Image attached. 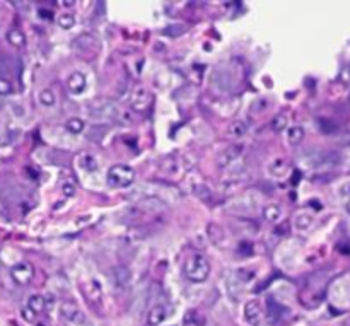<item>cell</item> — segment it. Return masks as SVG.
Returning <instances> with one entry per match:
<instances>
[{
    "label": "cell",
    "instance_id": "5bb4252c",
    "mask_svg": "<svg viewBox=\"0 0 350 326\" xmlns=\"http://www.w3.org/2000/svg\"><path fill=\"white\" fill-rule=\"evenodd\" d=\"M303 138H304V128L299 127V125L290 127L289 130H287V142H289L290 145H299L301 142H303Z\"/></svg>",
    "mask_w": 350,
    "mask_h": 326
},
{
    "label": "cell",
    "instance_id": "7a4b0ae2",
    "mask_svg": "<svg viewBox=\"0 0 350 326\" xmlns=\"http://www.w3.org/2000/svg\"><path fill=\"white\" fill-rule=\"evenodd\" d=\"M106 181L113 188H127L135 181V169L128 164H115L109 168Z\"/></svg>",
    "mask_w": 350,
    "mask_h": 326
},
{
    "label": "cell",
    "instance_id": "f1b7e54d",
    "mask_svg": "<svg viewBox=\"0 0 350 326\" xmlns=\"http://www.w3.org/2000/svg\"><path fill=\"white\" fill-rule=\"evenodd\" d=\"M38 326H43V325H41V323H40V325H38Z\"/></svg>",
    "mask_w": 350,
    "mask_h": 326
},
{
    "label": "cell",
    "instance_id": "9c48e42d",
    "mask_svg": "<svg viewBox=\"0 0 350 326\" xmlns=\"http://www.w3.org/2000/svg\"><path fill=\"white\" fill-rule=\"evenodd\" d=\"M60 313L65 320L72 321V323H77V321L82 320V314H81V311H79V307H77V304L75 303H64L62 304Z\"/></svg>",
    "mask_w": 350,
    "mask_h": 326
},
{
    "label": "cell",
    "instance_id": "4fadbf2b",
    "mask_svg": "<svg viewBox=\"0 0 350 326\" xmlns=\"http://www.w3.org/2000/svg\"><path fill=\"white\" fill-rule=\"evenodd\" d=\"M227 131H229L231 137H236V138L244 137V135L248 133V123H246L244 120H236L229 125V130Z\"/></svg>",
    "mask_w": 350,
    "mask_h": 326
},
{
    "label": "cell",
    "instance_id": "8992f818",
    "mask_svg": "<svg viewBox=\"0 0 350 326\" xmlns=\"http://www.w3.org/2000/svg\"><path fill=\"white\" fill-rule=\"evenodd\" d=\"M244 320L251 326H260L262 325V309L256 301H249L244 304Z\"/></svg>",
    "mask_w": 350,
    "mask_h": 326
},
{
    "label": "cell",
    "instance_id": "30bf717a",
    "mask_svg": "<svg viewBox=\"0 0 350 326\" xmlns=\"http://www.w3.org/2000/svg\"><path fill=\"white\" fill-rule=\"evenodd\" d=\"M77 162H79V168H82L84 171L92 173V171L98 169V161H96V157L92 154H88V152H84V154L79 155Z\"/></svg>",
    "mask_w": 350,
    "mask_h": 326
},
{
    "label": "cell",
    "instance_id": "44dd1931",
    "mask_svg": "<svg viewBox=\"0 0 350 326\" xmlns=\"http://www.w3.org/2000/svg\"><path fill=\"white\" fill-rule=\"evenodd\" d=\"M287 123H289V120H287L285 114H277V116L272 120V123H270V127H272L273 131H282V130H285Z\"/></svg>",
    "mask_w": 350,
    "mask_h": 326
},
{
    "label": "cell",
    "instance_id": "277c9868",
    "mask_svg": "<svg viewBox=\"0 0 350 326\" xmlns=\"http://www.w3.org/2000/svg\"><path fill=\"white\" fill-rule=\"evenodd\" d=\"M242 152H244V145L242 144L229 145V147H226L219 155H217V166H219V168H227V166H229L231 162H234Z\"/></svg>",
    "mask_w": 350,
    "mask_h": 326
},
{
    "label": "cell",
    "instance_id": "d6986e66",
    "mask_svg": "<svg viewBox=\"0 0 350 326\" xmlns=\"http://www.w3.org/2000/svg\"><path fill=\"white\" fill-rule=\"evenodd\" d=\"M38 98H40L41 105L48 106V108H50V106H55V103H57V98H55V94H53V91H51V89H43V91L40 92V96H38Z\"/></svg>",
    "mask_w": 350,
    "mask_h": 326
},
{
    "label": "cell",
    "instance_id": "9a60e30c",
    "mask_svg": "<svg viewBox=\"0 0 350 326\" xmlns=\"http://www.w3.org/2000/svg\"><path fill=\"white\" fill-rule=\"evenodd\" d=\"M7 40H9V43L12 44V46H24V43H26V36H24L22 31L19 29H10L9 33H7Z\"/></svg>",
    "mask_w": 350,
    "mask_h": 326
},
{
    "label": "cell",
    "instance_id": "7c38bea8",
    "mask_svg": "<svg viewBox=\"0 0 350 326\" xmlns=\"http://www.w3.org/2000/svg\"><path fill=\"white\" fill-rule=\"evenodd\" d=\"M27 307H29L34 314H40L43 313L44 307H46V301H44V297L40 296V294H34V296H31L29 301H27Z\"/></svg>",
    "mask_w": 350,
    "mask_h": 326
},
{
    "label": "cell",
    "instance_id": "4316f807",
    "mask_svg": "<svg viewBox=\"0 0 350 326\" xmlns=\"http://www.w3.org/2000/svg\"><path fill=\"white\" fill-rule=\"evenodd\" d=\"M40 16H41V17H48V19H51V17H53V14L48 12V9H40Z\"/></svg>",
    "mask_w": 350,
    "mask_h": 326
},
{
    "label": "cell",
    "instance_id": "5b68a950",
    "mask_svg": "<svg viewBox=\"0 0 350 326\" xmlns=\"http://www.w3.org/2000/svg\"><path fill=\"white\" fill-rule=\"evenodd\" d=\"M152 98L151 94H149V91L144 87V86H137V87L133 89V92H131V108L135 111H145L149 108V105H151Z\"/></svg>",
    "mask_w": 350,
    "mask_h": 326
},
{
    "label": "cell",
    "instance_id": "2e32d148",
    "mask_svg": "<svg viewBox=\"0 0 350 326\" xmlns=\"http://www.w3.org/2000/svg\"><path fill=\"white\" fill-rule=\"evenodd\" d=\"M294 224H296V227L299 229V231H307V229L311 227V224H313V216H309V214L306 212L297 214Z\"/></svg>",
    "mask_w": 350,
    "mask_h": 326
},
{
    "label": "cell",
    "instance_id": "ffe728a7",
    "mask_svg": "<svg viewBox=\"0 0 350 326\" xmlns=\"http://www.w3.org/2000/svg\"><path fill=\"white\" fill-rule=\"evenodd\" d=\"M186 31H188V26H186V24H173V26L166 27L162 33L168 34V36L176 38V36H181V34H185Z\"/></svg>",
    "mask_w": 350,
    "mask_h": 326
},
{
    "label": "cell",
    "instance_id": "d4e9b609",
    "mask_svg": "<svg viewBox=\"0 0 350 326\" xmlns=\"http://www.w3.org/2000/svg\"><path fill=\"white\" fill-rule=\"evenodd\" d=\"M62 192H64V195L65 196H72L75 193V185L72 181H68V183H65L64 185V188H62Z\"/></svg>",
    "mask_w": 350,
    "mask_h": 326
},
{
    "label": "cell",
    "instance_id": "484cf974",
    "mask_svg": "<svg viewBox=\"0 0 350 326\" xmlns=\"http://www.w3.org/2000/svg\"><path fill=\"white\" fill-rule=\"evenodd\" d=\"M22 316L26 318L27 321H33V320H34V316H36V314H34L33 311H31L29 307H27V309H24V311H22Z\"/></svg>",
    "mask_w": 350,
    "mask_h": 326
},
{
    "label": "cell",
    "instance_id": "3957f363",
    "mask_svg": "<svg viewBox=\"0 0 350 326\" xmlns=\"http://www.w3.org/2000/svg\"><path fill=\"white\" fill-rule=\"evenodd\" d=\"M10 275H12V279L16 283H19V285H27L34 277V268L31 263L21 261V263H17L16 266H12Z\"/></svg>",
    "mask_w": 350,
    "mask_h": 326
},
{
    "label": "cell",
    "instance_id": "cb8c5ba5",
    "mask_svg": "<svg viewBox=\"0 0 350 326\" xmlns=\"http://www.w3.org/2000/svg\"><path fill=\"white\" fill-rule=\"evenodd\" d=\"M12 92V84H10L9 79L0 77V96H7Z\"/></svg>",
    "mask_w": 350,
    "mask_h": 326
},
{
    "label": "cell",
    "instance_id": "7402d4cb",
    "mask_svg": "<svg viewBox=\"0 0 350 326\" xmlns=\"http://www.w3.org/2000/svg\"><path fill=\"white\" fill-rule=\"evenodd\" d=\"M58 24H60L62 29H70V27L75 24V17L72 16V14L64 12L58 16Z\"/></svg>",
    "mask_w": 350,
    "mask_h": 326
},
{
    "label": "cell",
    "instance_id": "8fae6325",
    "mask_svg": "<svg viewBox=\"0 0 350 326\" xmlns=\"http://www.w3.org/2000/svg\"><path fill=\"white\" fill-rule=\"evenodd\" d=\"M270 173H272L273 176H277V178H282V176H285L287 173L290 171V164L287 161H284V159H277V161H273L272 164H270Z\"/></svg>",
    "mask_w": 350,
    "mask_h": 326
},
{
    "label": "cell",
    "instance_id": "83f0119b",
    "mask_svg": "<svg viewBox=\"0 0 350 326\" xmlns=\"http://www.w3.org/2000/svg\"><path fill=\"white\" fill-rule=\"evenodd\" d=\"M347 212L350 214V200H349V202H347Z\"/></svg>",
    "mask_w": 350,
    "mask_h": 326
},
{
    "label": "cell",
    "instance_id": "52a82bcc",
    "mask_svg": "<svg viewBox=\"0 0 350 326\" xmlns=\"http://www.w3.org/2000/svg\"><path fill=\"white\" fill-rule=\"evenodd\" d=\"M86 86H88V79H86V75L81 74V72H74V74L67 79V87L72 94H81L86 89Z\"/></svg>",
    "mask_w": 350,
    "mask_h": 326
},
{
    "label": "cell",
    "instance_id": "ba28073f",
    "mask_svg": "<svg viewBox=\"0 0 350 326\" xmlns=\"http://www.w3.org/2000/svg\"><path fill=\"white\" fill-rule=\"evenodd\" d=\"M168 318V309L164 306H154L147 314V323L151 326H159L162 325Z\"/></svg>",
    "mask_w": 350,
    "mask_h": 326
},
{
    "label": "cell",
    "instance_id": "e0dca14e",
    "mask_svg": "<svg viewBox=\"0 0 350 326\" xmlns=\"http://www.w3.org/2000/svg\"><path fill=\"white\" fill-rule=\"evenodd\" d=\"M280 216H282L280 207L275 205V203H270V205H266L265 209H263V217L268 222H277L280 218Z\"/></svg>",
    "mask_w": 350,
    "mask_h": 326
},
{
    "label": "cell",
    "instance_id": "603a6c76",
    "mask_svg": "<svg viewBox=\"0 0 350 326\" xmlns=\"http://www.w3.org/2000/svg\"><path fill=\"white\" fill-rule=\"evenodd\" d=\"M318 127H320V130L323 131V133H333V131L337 130V125L331 120H325V118L318 120Z\"/></svg>",
    "mask_w": 350,
    "mask_h": 326
},
{
    "label": "cell",
    "instance_id": "6da1fadb",
    "mask_svg": "<svg viewBox=\"0 0 350 326\" xmlns=\"http://www.w3.org/2000/svg\"><path fill=\"white\" fill-rule=\"evenodd\" d=\"M185 275L190 282L202 283L210 275V263L203 255H193L185 263Z\"/></svg>",
    "mask_w": 350,
    "mask_h": 326
},
{
    "label": "cell",
    "instance_id": "ac0fdd59",
    "mask_svg": "<svg viewBox=\"0 0 350 326\" xmlns=\"http://www.w3.org/2000/svg\"><path fill=\"white\" fill-rule=\"evenodd\" d=\"M84 127H86V123H84V120H81V118H70V120L65 123V128L74 135L82 133V131H84Z\"/></svg>",
    "mask_w": 350,
    "mask_h": 326
}]
</instances>
